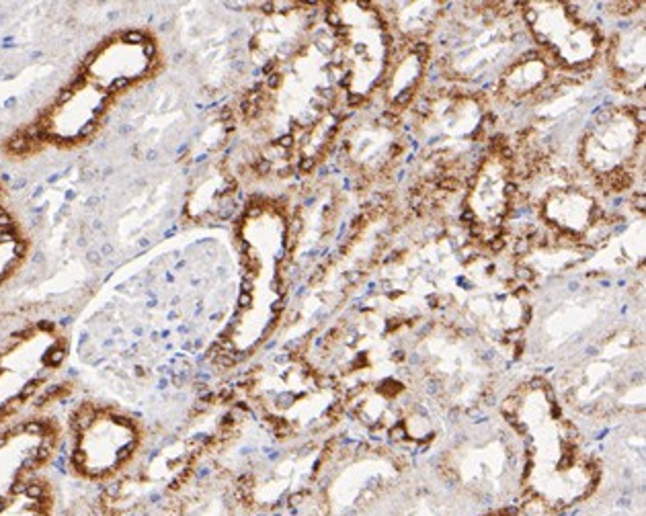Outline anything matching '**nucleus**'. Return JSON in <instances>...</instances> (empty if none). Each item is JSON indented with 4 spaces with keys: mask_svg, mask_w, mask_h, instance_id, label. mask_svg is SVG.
Returning <instances> with one entry per match:
<instances>
[{
    "mask_svg": "<svg viewBox=\"0 0 646 516\" xmlns=\"http://www.w3.org/2000/svg\"><path fill=\"white\" fill-rule=\"evenodd\" d=\"M505 410L528 442V490L554 506L587 498L597 484V467L581 453L576 430L560 416L552 391L541 381L528 383L507 400Z\"/></svg>",
    "mask_w": 646,
    "mask_h": 516,
    "instance_id": "1",
    "label": "nucleus"
},
{
    "mask_svg": "<svg viewBox=\"0 0 646 516\" xmlns=\"http://www.w3.org/2000/svg\"><path fill=\"white\" fill-rule=\"evenodd\" d=\"M330 23L336 33L345 90L355 98H365L384 84L392 58L388 27L380 10L359 2L336 4L330 10Z\"/></svg>",
    "mask_w": 646,
    "mask_h": 516,
    "instance_id": "2",
    "label": "nucleus"
},
{
    "mask_svg": "<svg viewBox=\"0 0 646 516\" xmlns=\"http://www.w3.org/2000/svg\"><path fill=\"white\" fill-rule=\"evenodd\" d=\"M254 395L265 416L283 428L302 430L320 424L332 410V393L318 381V373L302 363H277L263 369Z\"/></svg>",
    "mask_w": 646,
    "mask_h": 516,
    "instance_id": "3",
    "label": "nucleus"
},
{
    "mask_svg": "<svg viewBox=\"0 0 646 516\" xmlns=\"http://www.w3.org/2000/svg\"><path fill=\"white\" fill-rule=\"evenodd\" d=\"M521 8L532 35L541 45L543 58H552L566 70L593 62L601 37L597 29L581 21L570 6L560 2H532Z\"/></svg>",
    "mask_w": 646,
    "mask_h": 516,
    "instance_id": "4",
    "label": "nucleus"
},
{
    "mask_svg": "<svg viewBox=\"0 0 646 516\" xmlns=\"http://www.w3.org/2000/svg\"><path fill=\"white\" fill-rule=\"evenodd\" d=\"M642 119L630 109L603 111L581 142V162L597 180L630 172L642 148Z\"/></svg>",
    "mask_w": 646,
    "mask_h": 516,
    "instance_id": "5",
    "label": "nucleus"
},
{
    "mask_svg": "<svg viewBox=\"0 0 646 516\" xmlns=\"http://www.w3.org/2000/svg\"><path fill=\"white\" fill-rule=\"evenodd\" d=\"M109 94L82 78L64 90L41 119L39 131L47 142L74 146L89 140L105 115Z\"/></svg>",
    "mask_w": 646,
    "mask_h": 516,
    "instance_id": "6",
    "label": "nucleus"
},
{
    "mask_svg": "<svg viewBox=\"0 0 646 516\" xmlns=\"http://www.w3.org/2000/svg\"><path fill=\"white\" fill-rule=\"evenodd\" d=\"M135 430L123 418L97 412L78 426L74 442V461L82 471L103 475L115 471L131 455Z\"/></svg>",
    "mask_w": 646,
    "mask_h": 516,
    "instance_id": "7",
    "label": "nucleus"
},
{
    "mask_svg": "<svg viewBox=\"0 0 646 516\" xmlns=\"http://www.w3.org/2000/svg\"><path fill=\"white\" fill-rule=\"evenodd\" d=\"M404 150V137L396 115L390 111L380 119L357 123L345 140L347 160L361 176L376 178L396 162Z\"/></svg>",
    "mask_w": 646,
    "mask_h": 516,
    "instance_id": "8",
    "label": "nucleus"
},
{
    "mask_svg": "<svg viewBox=\"0 0 646 516\" xmlns=\"http://www.w3.org/2000/svg\"><path fill=\"white\" fill-rule=\"evenodd\" d=\"M154 47L135 37H117L101 45L84 66V76L107 94L142 78L152 66Z\"/></svg>",
    "mask_w": 646,
    "mask_h": 516,
    "instance_id": "9",
    "label": "nucleus"
},
{
    "mask_svg": "<svg viewBox=\"0 0 646 516\" xmlns=\"http://www.w3.org/2000/svg\"><path fill=\"white\" fill-rule=\"evenodd\" d=\"M49 430L31 422L16 426L0 436V500L6 498L19 479L45 457Z\"/></svg>",
    "mask_w": 646,
    "mask_h": 516,
    "instance_id": "10",
    "label": "nucleus"
},
{
    "mask_svg": "<svg viewBox=\"0 0 646 516\" xmlns=\"http://www.w3.org/2000/svg\"><path fill=\"white\" fill-rule=\"evenodd\" d=\"M539 217L554 230L556 238H570L572 242L585 238V234L599 223L595 199L572 186L552 188L539 201Z\"/></svg>",
    "mask_w": 646,
    "mask_h": 516,
    "instance_id": "11",
    "label": "nucleus"
},
{
    "mask_svg": "<svg viewBox=\"0 0 646 516\" xmlns=\"http://www.w3.org/2000/svg\"><path fill=\"white\" fill-rule=\"evenodd\" d=\"M429 51V43L425 41H406L396 58H390L382 86L392 113L411 109L423 84V76L427 72Z\"/></svg>",
    "mask_w": 646,
    "mask_h": 516,
    "instance_id": "12",
    "label": "nucleus"
},
{
    "mask_svg": "<svg viewBox=\"0 0 646 516\" xmlns=\"http://www.w3.org/2000/svg\"><path fill=\"white\" fill-rule=\"evenodd\" d=\"M550 76V64L541 51H528L521 58L509 62L499 76L497 90L505 100H519L536 94Z\"/></svg>",
    "mask_w": 646,
    "mask_h": 516,
    "instance_id": "13",
    "label": "nucleus"
},
{
    "mask_svg": "<svg viewBox=\"0 0 646 516\" xmlns=\"http://www.w3.org/2000/svg\"><path fill=\"white\" fill-rule=\"evenodd\" d=\"M609 64L614 80L622 86V90L630 94V90H642L644 84V31L642 27L630 29L611 43Z\"/></svg>",
    "mask_w": 646,
    "mask_h": 516,
    "instance_id": "14",
    "label": "nucleus"
},
{
    "mask_svg": "<svg viewBox=\"0 0 646 516\" xmlns=\"http://www.w3.org/2000/svg\"><path fill=\"white\" fill-rule=\"evenodd\" d=\"M394 23L400 35L409 41H425V37L433 33L443 16V4L439 2H404L396 4Z\"/></svg>",
    "mask_w": 646,
    "mask_h": 516,
    "instance_id": "15",
    "label": "nucleus"
},
{
    "mask_svg": "<svg viewBox=\"0 0 646 516\" xmlns=\"http://www.w3.org/2000/svg\"><path fill=\"white\" fill-rule=\"evenodd\" d=\"M488 516H513V514H509V512H495V514H488Z\"/></svg>",
    "mask_w": 646,
    "mask_h": 516,
    "instance_id": "16",
    "label": "nucleus"
}]
</instances>
